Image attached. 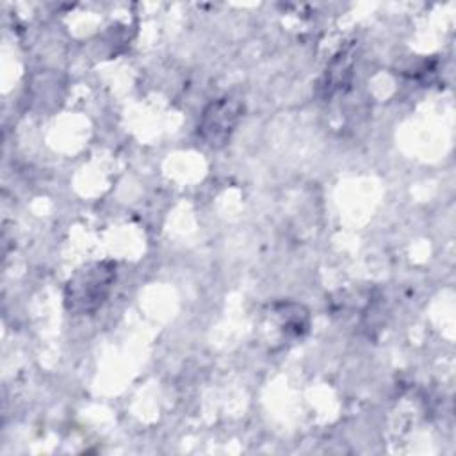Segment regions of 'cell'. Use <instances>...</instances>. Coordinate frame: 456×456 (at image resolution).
<instances>
[{"mask_svg":"<svg viewBox=\"0 0 456 456\" xmlns=\"http://www.w3.org/2000/svg\"><path fill=\"white\" fill-rule=\"evenodd\" d=\"M114 281V262H93L77 269L64 287V308L73 315L96 312L109 297Z\"/></svg>","mask_w":456,"mask_h":456,"instance_id":"cell-1","label":"cell"},{"mask_svg":"<svg viewBox=\"0 0 456 456\" xmlns=\"http://www.w3.org/2000/svg\"><path fill=\"white\" fill-rule=\"evenodd\" d=\"M244 112V105L230 96L210 102L200 118L198 135L210 148L224 146L235 132Z\"/></svg>","mask_w":456,"mask_h":456,"instance_id":"cell-2","label":"cell"},{"mask_svg":"<svg viewBox=\"0 0 456 456\" xmlns=\"http://www.w3.org/2000/svg\"><path fill=\"white\" fill-rule=\"evenodd\" d=\"M351 69H353V57L349 52H340L338 55H335V59L326 68V75H324L322 87L326 89V93H333L335 89L346 86L351 77Z\"/></svg>","mask_w":456,"mask_h":456,"instance_id":"cell-3","label":"cell"}]
</instances>
